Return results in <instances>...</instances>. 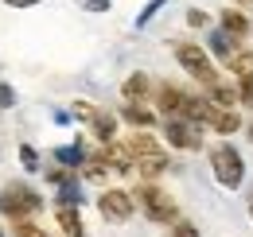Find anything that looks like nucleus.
Returning <instances> with one entry per match:
<instances>
[{
  "label": "nucleus",
  "mask_w": 253,
  "mask_h": 237,
  "mask_svg": "<svg viewBox=\"0 0 253 237\" xmlns=\"http://www.w3.org/2000/svg\"><path fill=\"white\" fill-rule=\"evenodd\" d=\"M211 167H214V179H218L226 191H238L242 179H246V163H242V156H238L234 144H218V148H211Z\"/></svg>",
  "instance_id": "nucleus-1"
},
{
  "label": "nucleus",
  "mask_w": 253,
  "mask_h": 237,
  "mask_svg": "<svg viewBox=\"0 0 253 237\" xmlns=\"http://www.w3.org/2000/svg\"><path fill=\"white\" fill-rule=\"evenodd\" d=\"M175 59H179V66L187 70L191 78H199L203 86H214V82H218L214 62L207 59V51H203V47H195V43H179V47H175Z\"/></svg>",
  "instance_id": "nucleus-2"
},
{
  "label": "nucleus",
  "mask_w": 253,
  "mask_h": 237,
  "mask_svg": "<svg viewBox=\"0 0 253 237\" xmlns=\"http://www.w3.org/2000/svg\"><path fill=\"white\" fill-rule=\"evenodd\" d=\"M39 206H43V198L35 195L32 187H20V183H16V187H4V191H0V210H4L12 222L28 218V214L39 210Z\"/></svg>",
  "instance_id": "nucleus-3"
},
{
  "label": "nucleus",
  "mask_w": 253,
  "mask_h": 237,
  "mask_svg": "<svg viewBox=\"0 0 253 237\" xmlns=\"http://www.w3.org/2000/svg\"><path fill=\"white\" fill-rule=\"evenodd\" d=\"M136 206L144 210L152 222H171V218H175V202H171L160 187H152V183H144V187L136 191Z\"/></svg>",
  "instance_id": "nucleus-4"
},
{
  "label": "nucleus",
  "mask_w": 253,
  "mask_h": 237,
  "mask_svg": "<svg viewBox=\"0 0 253 237\" xmlns=\"http://www.w3.org/2000/svg\"><path fill=\"white\" fill-rule=\"evenodd\" d=\"M97 206H101V214H105L109 222H128V214H132V195H128V191H105Z\"/></svg>",
  "instance_id": "nucleus-5"
},
{
  "label": "nucleus",
  "mask_w": 253,
  "mask_h": 237,
  "mask_svg": "<svg viewBox=\"0 0 253 237\" xmlns=\"http://www.w3.org/2000/svg\"><path fill=\"white\" fill-rule=\"evenodd\" d=\"M164 132H168V144H175V148H199L203 144L199 132H195V124H187V120H179V117H168Z\"/></svg>",
  "instance_id": "nucleus-6"
},
{
  "label": "nucleus",
  "mask_w": 253,
  "mask_h": 237,
  "mask_svg": "<svg viewBox=\"0 0 253 237\" xmlns=\"http://www.w3.org/2000/svg\"><path fill=\"white\" fill-rule=\"evenodd\" d=\"M222 28H226V35L242 39V35L250 31V20H246L242 12H234V8H226V12H222Z\"/></svg>",
  "instance_id": "nucleus-7"
},
{
  "label": "nucleus",
  "mask_w": 253,
  "mask_h": 237,
  "mask_svg": "<svg viewBox=\"0 0 253 237\" xmlns=\"http://www.w3.org/2000/svg\"><path fill=\"white\" fill-rule=\"evenodd\" d=\"M59 222H63V230L70 237H86V234H82V218H78V210H70V202L59 206Z\"/></svg>",
  "instance_id": "nucleus-8"
},
{
  "label": "nucleus",
  "mask_w": 253,
  "mask_h": 237,
  "mask_svg": "<svg viewBox=\"0 0 253 237\" xmlns=\"http://www.w3.org/2000/svg\"><path fill=\"white\" fill-rule=\"evenodd\" d=\"M164 167H168V159H164V156H160V152H152V156H144V159H140V175H144V179H152V175H160V171H164Z\"/></svg>",
  "instance_id": "nucleus-9"
},
{
  "label": "nucleus",
  "mask_w": 253,
  "mask_h": 237,
  "mask_svg": "<svg viewBox=\"0 0 253 237\" xmlns=\"http://www.w3.org/2000/svg\"><path fill=\"white\" fill-rule=\"evenodd\" d=\"M230 39H234V35H226V31H214V35H211V47H214L226 62L234 59V43H230Z\"/></svg>",
  "instance_id": "nucleus-10"
},
{
  "label": "nucleus",
  "mask_w": 253,
  "mask_h": 237,
  "mask_svg": "<svg viewBox=\"0 0 253 237\" xmlns=\"http://www.w3.org/2000/svg\"><path fill=\"white\" fill-rule=\"evenodd\" d=\"M90 120H94V132L101 136V140H109V136H113V128H117V120L109 117V113H94Z\"/></svg>",
  "instance_id": "nucleus-11"
},
{
  "label": "nucleus",
  "mask_w": 253,
  "mask_h": 237,
  "mask_svg": "<svg viewBox=\"0 0 253 237\" xmlns=\"http://www.w3.org/2000/svg\"><path fill=\"white\" fill-rule=\"evenodd\" d=\"M125 120H132V124H152V113L144 105H125Z\"/></svg>",
  "instance_id": "nucleus-12"
},
{
  "label": "nucleus",
  "mask_w": 253,
  "mask_h": 237,
  "mask_svg": "<svg viewBox=\"0 0 253 237\" xmlns=\"http://www.w3.org/2000/svg\"><path fill=\"white\" fill-rule=\"evenodd\" d=\"M230 70H234L238 78L253 74V55H234V59H230Z\"/></svg>",
  "instance_id": "nucleus-13"
},
{
  "label": "nucleus",
  "mask_w": 253,
  "mask_h": 237,
  "mask_svg": "<svg viewBox=\"0 0 253 237\" xmlns=\"http://www.w3.org/2000/svg\"><path fill=\"white\" fill-rule=\"evenodd\" d=\"M144 89H148V78H144V74H132L125 82V97H140Z\"/></svg>",
  "instance_id": "nucleus-14"
},
{
  "label": "nucleus",
  "mask_w": 253,
  "mask_h": 237,
  "mask_svg": "<svg viewBox=\"0 0 253 237\" xmlns=\"http://www.w3.org/2000/svg\"><path fill=\"white\" fill-rule=\"evenodd\" d=\"M55 159H63L66 167H78V163H82V148H78V144H74V148H59Z\"/></svg>",
  "instance_id": "nucleus-15"
},
{
  "label": "nucleus",
  "mask_w": 253,
  "mask_h": 237,
  "mask_svg": "<svg viewBox=\"0 0 253 237\" xmlns=\"http://www.w3.org/2000/svg\"><path fill=\"white\" fill-rule=\"evenodd\" d=\"M238 101H242V105H250V109H253V74H246V78L238 82Z\"/></svg>",
  "instance_id": "nucleus-16"
},
{
  "label": "nucleus",
  "mask_w": 253,
  "mask_h": 237,
  "mask_svg": "<svg viewBox=\"0 0 253 237\" xmlns=\"http://www.w3.org/2000/svg\"><path fill=\"white\" fill-rule=\"evenodd\" d=\"M16 237H47V234H43L39 226H32L28 218H20V222H16Z\"/></svg>",
  "instance_id": "nucleus-17"
},
{
  "label": "nucleus",
  "mask_w": 253,
  "mask_h": 237,
  "mask_svg": "<svg viewBox=\"0 0 253 237\" xmlns=\"http://www.w3.org/2000/svg\"><path fill=\"white\" fill-rule=\"evenodd\" d=\"M168 237H199V226H191V222H175Z\"/></svg>",
  "instance_id": "nucleus-18"
},
{
  "label": "nucleus",
  "mask_w": 253,
  "mask_h": 237,
  "mask_svg": "<svg viewBox=\"0 0 253 237\" xmlns=\"http://www.w3.org/2000/svg\"><path fill=\"white\" fill-rule=\"evenodd\" d=\"M20 159H24V167H28V171H35V167H39V156H35V148H28V144L20 148Z\"/></svg>",
  "instance_id": "nucleus-19"
},
{
  "label": "nucleus",
  "mask_w": 253,
  "mask_h": 237,
  "mask_svg": "<svg viewBox=\"0 0 253 237\" xmlns=\"http://www.w3.org/2000/svg\"><path fill=\"white\" fill-rule=\"evenodd\" d=\"M160 4H164V0H152V4H148V8H144V12L136 16V24H148V20H152V16L160 12Z\"/></svg>",
  "instance_id": "nucleus-20"
},
{
  "label": "nucleus",
  "mask_w": 253,
  "mask_h": 237,
  "mask_svg": "<svg viewBox=\"0 0 253 237\" xmlns=\"http://www.w3.org/2000/svg\"><path fill=\"white\" fill-rule=\"evenodd\" d=\"M78 8H86V12H105L109 0H78Z\"/></svg>",
  "instance_id": "nucleus-21"
},
{
  "label": "nucleus",
  "mask_w": 253,
  "mask_h": 237,
  "mask_svg": "<svg viewBox=\"0 0 253 237\" xmlns=\"http://www.w3.org/2000/svg\"><path fill=\"white\" fill-rule=\"evenodd\" d=\"M12 101H16V89H12V86H4V82H0V105H12Z\"/></svg>",
  "instance_id": "nucleus-22"
},
{
  "label": "nucleus",
  "mask_w": 253,
  "mask_h": 237,
  "mask_svg": "<svg viewBox=\"0 0 253 237\" xmlns=\"http://www.w3.org/2000/svg\"><path fill=\"white\" fill-rule=\"evenodd\" d=\"M187 24H191V28H203V24H207V16H203V12H191Z\"/></svg>",
  "instance_id": "nucleus-23"
},
{
  "label": "nucleus",
  "mask_w": 253,
  "mask_h": 237,
  "mask_svg": "<svg viewBox=\"0 0 253 237\" xmlns=\"http://www.w3.org/2000/svg\"><path fill=\"white\" fill-rule=\"evenodd\" d=\"M8 8H32V4H39V0H4Z\"/></svg>",
  "instance_id": "nucleus-24"
},
{
  "label": "nucleus",
  "mask_w": 253,
  "mask_h": 237,
  "mask_svg": "<svg viewBox=\"0 0 253 237\" xmlns=\"http://www.w3.org/2000/svg\"><path fill=\"white\" fill-rule=\"evenodd\" d=\"M234 4H238V8H246V4H253V0H234Z\"/></svg>",
  "instance_id": "nucleus-25"
},
{
  "label": "nucleus",
  "mask_w": 253,
  "mask_h": 237,
  "mask_svg": "<svg viewBox=\"0 0 253 237\" xmlns=\"http://www.w3.org/2000/svg\"><path fill=\"white\" fill-rule=\"evenodd\" d=\"M250 214H253V191H250Z\"/></svg>",
  "instance_id": "nucleus-26"
},
{
  "label": "nucleus",
  "mask_w": 253,
  "mask_h": 237,
  "mask_svg": "<svg viewBox=\"0 0 253 237\" xmlns=\"http://www.w3.org/2000/svg\"><path fill=\"white\" fill-rule=\"evenodd\" d=\"M250 140H253V124H250Z\"/></svg>",
  "instance_id": "nucleus-27"
},
{
  "label": "nucleus",
  "mask_w": 253,
  "mask_h": 237,
  "mask_svg": "<svg viewBox=\"0 0 253 237\" xmlns=\"http://www.w3.org/2000/svg\"><path fill=\"white\" fill-rule=\"evenodd\" d=\"M0 237H4V234H0Z\"/></svg>",
  "instance_id": "nucleus-28"
}]
</instances>
